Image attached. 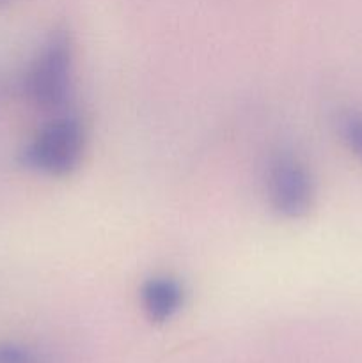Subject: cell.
Masks as SVG:
<instances>
[{"label":"cell","instance_id":"obj_1","mask_svg":"<svg viewBox=\"0 0 362 363\" xmlns=\"http://www.w3.org/2000/svg\"><path fill=\"white\" fill-rule=\"evenodd\" d=\"M84 151V124L78 117L62 113L48 121L32 137L20 152V162L35 172L62 177L78 169Z\"/></svg>","mask_w":362,"mask_h":363},{"label":"cell","instance_id":"obj_2","mask_svg":"<svg viewBox=\"0 0 362 363\" xmlns=\"http://www.w3.org/2000/svg\"><path fill=\"white\" fill-rule=\"evenodd\" d=\"M71 69L73 43L66 28H57L46 39L25 74V94L39 108H60L70 94Z\"/></svg>","mask_w":362,"mask_h":363},{"label":"cell","instance_id":"obj_3","mask_svg":"<svg viewBox=\"0 0 362 363\" xmlns=\"http://www.w3.org/2000/svg\"><path fill=\"white\" fill-rule=\"evenodd\" d=\"M266 197L283 218L298 220L309 215L314 206L316 188L305 163L287 152L273 156L266 170Z\"/></svg>","mask_w":362,"mask_h":363},{"label":"cell","instance_id":"obj_4","mask_svg":"<svg viewBox=\"0 0 362 363\" xmlns=\"http://www.w3.org/2000/svg\"><path fill=\"white\" fill-rule=\"evenodd\" d=\"M185 289L181 282L169 275H155L141 287V305L149 321L156 325L170 321L181 311Z\"/></svg>","mask_w":362,"mask_h":363},{"label":"cell","instance_id":"obj_5","mask_svg":"<svg viewBox=\"0 0 362 363\" xmlns=\"http://www.w3.org/2000/svg\"><path fill=\"white\" fill-rule=\"evenodd\" d=\"M337 131L348 151L362 162V112L348 110L337 117Z\"/></svg>","mask_w":362,"mask_h":363},{"label":"cell","instance_id":"obj_6","mask_svg":"<svg viewBox=\"0 0 362 363\" xmlns=\"http://www.w3.org/2000/svg\"><path fill=\"white\" fill-rule=\"evenodd\" d=\"M0 363H39V357L21 344L0 342Z\"/></svg>","mask_w":362,"mask_h":363},{"label":"cell","instance_id":"obj_7","mask_svg":"<svg viewBox=\"0 0 362 363\" xmlns=\"http://www.w3.org/2000/svg\"><path fill=\"white\" fill-rule=\"evenodd\" d=\"M11 0H0V6H6V4H9Z\"/></svg>","mask_w":362,"mask_h":363}]
</instances>
